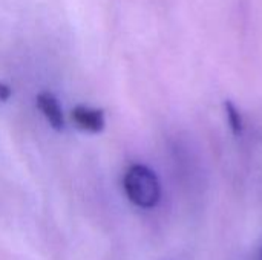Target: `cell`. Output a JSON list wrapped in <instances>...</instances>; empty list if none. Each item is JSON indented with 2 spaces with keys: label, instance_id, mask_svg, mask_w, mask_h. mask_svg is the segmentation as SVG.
<instances>
[{
  "label": "cell",
  "instance_id": "cell-1",
  "mask_svg": "<svg viewBox=\"0 0 262 260\" xmlns=\"http://www.w3.org/2000/svg\"><path fill=\"white\" fill-rule=\"evenodd\" d=\"M124 192L132 204L141 208H154L161 199V185L154 170L143 164H134L124 175Z\"/></svg>",
  "mask_w": 262,
  "mask_h": 260
},
{
  "label": "cell",
  "instance_id": "cell-2",
  "mask_svg": "<svg viewBox=\"0 0 262 260\" xmlns=\"http://www.w3.org/2000/svg\"><path fill=\"white\" fill-rule=\"evenodd\" d=\"M74 124L88 133H100L104 129V113L101 109H94L88 106H77L72 109Z\"/></svg>",
  "mask_w": 262,
  "mask_h": 260
},
{
  "label": "cell",
  "instance_id": "cell-3",
  "mask_svg": "<svg viewBox=\"0 0 262 260\" xmlns=\"http://www.w3.org/2000/svg\"><path fill=\"white\" fill-rule=\"evenodd\" d=\"M37 107L49 123V126L55 130L64 129V116L60 107L58 100L51 92H40L37 95Z\"/></svg>",
  "mask_w": 262,
  "mask_h": 260
},
{
  "label": "cell",
  "instance_id": "cell-4",
  "mask_svg": "<svg viewBox=\"0 0 262 260\" xmlns=\"http://www.w3.org/2000/svg\"><path fill=\"white\" fill-rule=\"evenodd\" d=\"M224 107H226V115H227V120H229V124H230L232 132L235 135H241L243 133V129H244L241 113L238 112V109L235 107V104L232 101H226L224 103Z\"/></svg>",
  "mask_w": 262,
  "mask_h": 260
},
{
  "label": "cell",
  "instance_id": "cell-5",
  "mask_svg": "<svg viewBox=\"0 0 262 260\" xmlns=\"http://www.w3.org/2000/svg\"><path fill=\"white\" fill-rule=\"evenodd\" d=\"M9 97H11V89H9V86L0 83V101H6Z\"/></svg>",
  "mask_w": 262,
  "mask_h": 260
}]
</instances>
